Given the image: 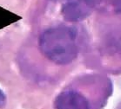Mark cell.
Wrapping results in <instances>:
<instances>
[{
    "label": "cell",
    "mask_w": 121,
    "mask_h": 109,
    "mask_svg": "<svg viewBox=\"0 0 121 109\" xmlns=\"http://www.w3.org/2000/svg\"><path fill=\"white\" fill-rule=\"evenodd\" d=\"M107 3L112 6L113 11L116 12H121V0H107Z\"/></svg>",
    "instance_id": "277c9868"
},
{
    "label": "cell",
    "mask_w": 121,
    "mask_h": 109,
    "mask_svg": "<svg viewBox=\"0 0 121 109\" xmlns=\"http://www.w3.org/2000/svg\"><path fill=\"white\" fill-rule=\"evenodd\" d=\"M62 16L68 22H79L91 14L97 0H64Z\"/></svg>",
    "instance_id": "7a4b0ae2"
},
{
    "label": "cell",
    "mask_w": 121,
    "mask_h": 109,
    "mask_svg": "<svg viewBox=\"0 0 121 109\" xmlns=\"http://www.w3.org/2000/svg\"><path fill=\"white\" fill-rule=\"evenodd\" d=\"M6 104V96L4 92L0 89V108H2Z\"/></svg>",
    "instance_id": "5b68a950"
},
{
    "label": "cell",
    "mask_w": 121,
    "mask_h": 109,
    "mask_svg": "<svg viewBox=\"0 0 121 109\" xmlns=\"http://www.w3.org/2000/svg\"><path fill=\"white\" fill-rule=\"evenodd\" d=\"M39 48L44 56L58 65H66L75 60L78 49L77 33L68 26H56L43 32Z\"/></svg>",
    "instance_id": "6da1fadb"
},
{
    "label": "cell",
    "mask_w": 121,
    "mask_h": 109,
    "mask_svg": "<svg viewBox=\"0 0 121 109\" xmlns=\"http://www.w3.org/2000/svg\"><path fill=\"white\" fill-rule=\"evenodd\" d=\"M55 109H90V104L78 92L66 90L57 96Z\"/></svg>",
    "instance_id": "3957f363"
}]
</instances>
